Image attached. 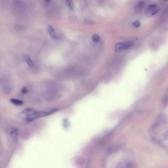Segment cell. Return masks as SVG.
<instances>
[{
	"label": "cell",
	"mask_w": 168,
	"mask_h": 168,
	"mask_svg": "<svg viewBox=\"0 0 168 168\" xmlns=\"http://www.w3.org/2000/svg\"><path fill=\"white\" fill-rule=\"evenodd\" d=\"M168 122V119L166 115L163 113L160 114L156 118L151 126L152 130H154L161 125H164Z\"/></svg>",
	"instance_id": "cell-2"
},
{
	"label": "cell",
	"mask_w": 168,
	"mask_h": 168,
	"mask_svg": "<svg viewBox=\"0 0 168 168\" xmlns=\"http://www.w3.org/2000/svg\"><path fill=\"white\" fill-rule=\"evenodd\" d=\"M10 101L12 104L17 106H20L23 104V102L22 101L17 99H11Z\"/></svg>",
	"instance_id": "cell-7"
},
{
	"label": "cell",
	"mask_w": 168,
	"mask_h": 168,
	"mask_svg": "<svg viewBox=\"0 0 168 168\" xmlns=\"http://www.w3.org/2000/svg\"><path fill=\"white\" fill-rule=\"evenodd\" d=\"M161 107L164 108H166L168 106V95L165 94L162 97L161 102Z\"/></svg>",
	"instance_id": "cell-6"
},
{
	"label": "cell",
	"mask_w": 168,
	"mask_h": 168,
	"mask_svg": "<svg viewBox=\"0 0 168 168\" xmlns=\"http://www.w3.org/2000/svg\"><path fill=\"white\" fill-rule=\"evenodd\" d=\"M133 43L131 41H124L118 43L115 45V50L117 52H119L129 48L132 46Z\"/></svg>",
	"instance_id": "cell-3"
},
{
	"label": "cell",
	"mask_w": 168,
	"mask_h": 168,
	"mask_svg": "<svg viewBox=\"0 0 168 168\" xmlns=\"http://www.w3.org/2000/svg\"><path fill=\"white\" fill-rule=\"evenodd\" d=\"M145 5V3L143 1H139L138 3L136 5V8L138 9V10H141L142 9L143 7H144Z\"/></svg>",
	"instance_id": "cell-10"
},
{
	"label": "cell",
	"mask_w": 168,
	"mask_h": 168,
	"mask_svg": "<svg viewBox=\"0 0 168 168\" xmlns=\"http://www.w3.org/2000/svg\"><path fill=\"white\" fill-rule=\"evenodd\" d=\"M66 5L71 10H73L74 8V4L73 1L72 0H67L66 1Z\"/></svg>",
	"instance_id": "cell-9"
},
{
	"label": "cell",
	"mask_w": 168,
	"mask_h": 168,
	"mask_svg": "<svg viewBox=\"0 0 168 168\" xmlns=\"http://www.w3.org/2000/svg\"><path fill=\"white\" fill-rule=\"evenodd\" d=\"M21 92L23 94H26L28 92V90L26 87H24L22 89Z\"/></svg>",
	"instance_id": "cell-14"
},
{
	"label": "cell",
	"mask_w": 168,
	"mask_h": 168,
	"mask_svg": "<svg viewBox=\"0 0 168 168\" xmlns=\"http://www.w3.org/2000/svg\"><path fill=\"white\" fill-rule=\"evenodd\" d=\"M92 40L94 41L95 42H97L99 41L100 40V37L99 35L97 34H95L93 35L92 36Z\"/></svg>",
	"instance_id": "cell-11"
},
{
	"label": "cell",
	"mask_w": 168,
	"mask_h": 168,
	"mask_svg": "<svg viewBox=\"0 0 168 168\" xmlns=\"http://www.w3.org/2000/svg\"><path fill=\"white\" fill-rule=\"evenodd\" d=\"M163 137L166 139H168V130L164 133L163 134Z\"/></svg>",
	"instance_id": "cell-15"
},
{
	"label": "cell",
	"mask_w": 168,
	"mask_h": 168,
	"mask_svg": "<svg viewBox=\"0 0 168 168\" xmlns=\"http://www.w3.org/2000/svg\"><path fill=\"white\" fill-rule=\"evenodd\" d=\"M19 118L27 122H30L40 118V111H37L32 108H28L17 114Z\"/></svg>",
	"instance_id": "cell-1"
},
{
	"label": "cell",
	"mask_w": 168,
	"mask_h": 168,
	"mask_svg": "<svg viewBox=\"0 0 168 168\" xmlns=\"http://www.w3.org/2000/svg\"><path fill=\"white\" fill-rule=\"evenodd\" d=\"M133 26L136 27H139L140 26L141 23L139 21H136L134 22L133 23Z\"/></svg>",
	"instance_id": "cell-13"
},
{
	"label": "cell",
	"mask_w": 168,
	"mask_h": 168,
	"mask_svg": "<svg viewBox=\"0 0 168 168\" xmlns=\"http://www.w3.org/2000/svg\"><path fill=\"white\" fill-rule=\"evenodd\" d=\"M63 127L65 128H67L69 127V123L67 119H65L63 120Z\"/></svg>",
	"instance_id": "cell-12"
},
{
	"label": "cell",
	"mask_w": 168,
	"mask_h": 168,
	"mask_svg": "<svg viewBox=\"0 0 168 168\" xmlns=\"http://www.w3.org/2000/svg\"><path fill=\"white\" fill-rule=\"evenodd\" d=\"M24 60L25 62L27 64L29 65L30 67H33L34 66V62L30 58L27 56H25L24 57Z\"/></svg>",
	"instance_id": "cell-8"
},
{
	"label": "cell",
	"mask_w": 168,
	"mask_h": 168,
	"mask_svg": "<svg viewBox=\"0 0 168 168\" xmlns=\"http://www.w3.org/2000/svg\"><path fill=\"white\" fill-rule=\"evenodd\" d=\"M47 31L49 34L52 38L54 39H56L57 36L53 27L51 25H49L47 27Z\"/></svg>",
	"instance_id": "cell-5"
},
{
	"label": "cell",
	"mask_w": 168,
	"mask_h": 168,
	"mask_svg": "<svg viewBox=\"0 0 168 168\" xmlns=\"http://www.w3.org/2000/svg\"><path fill=\"white\" fill-rule=\"evenodd\" d=\"M59 109L58 108H50L46 109L45 110L40 111V118L46 117L48 116L49 115H52L54 114V113L57 112L58 111Z\"/></svg>",
	"instance_id": "cell-4"
}]
</instances>
